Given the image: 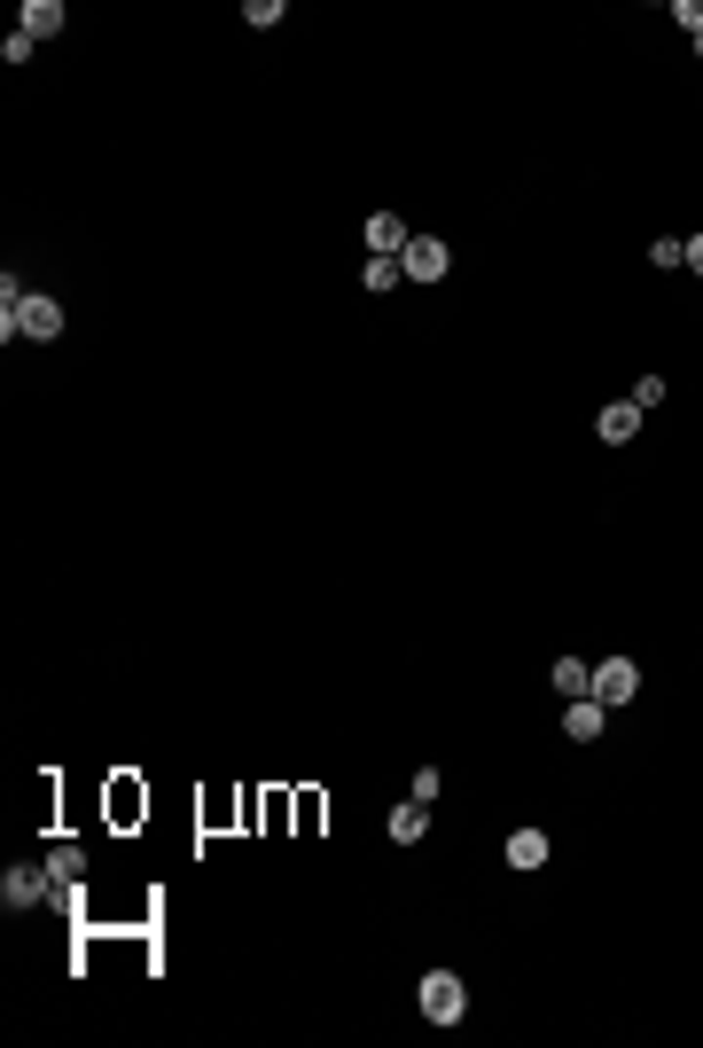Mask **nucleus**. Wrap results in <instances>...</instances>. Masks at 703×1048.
I'll use <instances>...</instances> for the list:
<instances>
[{"label": "nucleus", "mask_w": 703, "mask_h": 1048, "mask_svg": "<svg viewBox=\"0 0 703 1048\" xmlns=\"http://www.w3.org/2000/svg\"><path fill=\"white\" fill-rule=\"evenodd\" d=\"M594 430H602V447H626L634 430H641V407H634V399H618V407H602V415H594Z\"/></svg>", "instance_id": "0eeeda50"}, {"label": "nucleus", "mask_w": 703, "mask_h": 1048, "mask_svg": "<svg viewBox=\"0 0 703 1048\" xmlns=\"http://www.w3.org/2000/svg\"><path fill=\"white\" fill-rule=\"evenodd\" d=\"M695 63H703V32H695Z\"/></svg>", "instance_id": "4be33fe9"}, {"label": "nucleus", "mask_w": 703, "mask_h": 1048, "mask_svg": "<svg viewBox=\"0 0 703 1048\" xmlns=\"http://www.w3.org/2000/svg\"><path fill=\"white\" fill-rule=\"evenodd\" d=\"M422 837H430V806H422V799L391 806V845H422Z\"/></svg>", "instance_id": "1a4fd4ad"}, {"label": "nucleus", "mask_w": 703, "mask_h": 1048, "mask_svg": "<svg viewBox=\"0 0 703 1048\" xmlns=\"http://www.w3.org/2000/svg\"><path fill=\"white\" fill-rule=\"evenodd\" d=\"M24 32H32V40H55V32H63V0H32V9H24Z\"/></svg>", "instance_id": "ddd939ff"}, {"label": "nucleus", "mask_w": 703, "mask_h": 1048, "mask_svg": "<svg viewBox=\"0 0 703 1048\" xmlns=\"http://www.w3.org/2000/svg\"><path fill=\"white\" fill-rule=\"evenodd\" d=\"M360 282H368V290H391V282H399V258H368Z\"/></svg>", "instance_id": "f3484780"}, {"label": "nucleus", "mask_w": 703, "mask_h": 1048, "mask_svg": "<svg viewBox=\"0 0 703 1048\" xmlns=\"http://www.w3.org/2000/svg\"><path fill=\"white\" fill-rule=\"evenodd\" d=\"M634 696H641L634 657H602V665H594V705H634Z\"/></svg>", "instance_id": "20e7f679"}, {"label": "nucleus", "mask_w": 703, "mask_h": 1048, "mask_svg": "<svg viewBox=\"0 0 703 1048\" xmlns=\"http://www.w3.org/2000/svg\"><path fill=\"white\" fill-rule=\"evenodd\" d=\"M32 47H40V40H32V32H24V24H17V32H9V40H0V55H9V63H32Z\"/></svg>", "instance_id": "a211bd4d"}, {"label": "nucleus", "mask_w": 703, "mask_h": 1048, "mask_svg": "<svg viewBox=\"0 0 703 1048\" xmlns=\"http://www.w3.org/2000/svg\"><path fill=\"white\" fill-rule=\"evenodd\" d=\"M399 275H407V282H446V243H437V235H414V243L399 250Z\"/></svg>", "instance_id": "39448f33"}, {"label": "nucleus", "mask_w": 703, "mask_h": 1048, "mask_svg": "<svg viewBox=\"0 0 703 1048\" xmlns=\"http://www.w3.org/2000/svg\"><path fill=\"white\" fill-rule=\"evenodd\" d=\"M407 243H414V235H407L399 212H376V220H368V250H376V258H399Z\"/></svg>", "instance_id": "6e6552de"}, {"label": "nucleus", "mask_w": 703, "mask_h": 1048, "mask_svg": "<svg viewBox=\"0 0 703 1048\" xmlns=\"http://www.w3.org/2000/svg\"><path fill=\"white\" fill-rule=\"evenodd\" d=\"M672 24H688V40L703 32V0H680V9H672Z\"/></svg>", "instance_id": "aec40b11"}, {"label": "nucleus", "mask_w": 703, "mask_h": 1048, "mask_svg": "<svg viewBox=\"0 0 703 1048\" xmlns=\"http://www.w3.org/2000/svg\"><path fill=\"white\" fill-rule=\"evenodd\" d=\"M688 267H695V275H703V235H695V243H688Z\"/></svg>", "instance_id": "412c9836"}, {"label": "nucleus", "mask_w": 703, "mask_h": 1048, "mask_svg": "<svg viewBox=\"0 0 703 1048\" xmlns=\"http://www.w3.org/2000/svg\"><path fill=\"white\" fill-rule=\"evenodd\" d=\"M649 258H657V267H688V243H680V235H657Z\"/></svg>", "instance_id": "dca6fc26"}, {"label": "nucleus", "mask_w": 703, "mask_h": 1048, "mask_svg": "<svg viewBox=\"0 0 703 1048\" xmlns=\"http://www.w3.org/2000/svg\"><path fill=\"white\" fill-rule=\"evenodd\" d=\"M508 868H548V830H516L508 837Z\"/></svg>", "instance_id": "9d476101"}, {"label": "nucleus", "mask_w": 703, "mask_h": 1048, "mask_svg": "<svg viewBox=\"0 0 703 1048\" xmlns=\"http://www.w3.org/2000/svg\"><path fill=\"white\" fill-rule=\"evenodd\" d=\"M634 407H641V415L664 407V376H641V384H634Z\"/></svg>", "instance_id": "6ab92c4d"}, {"label": "nucleus", "mask_w": 703, "mask_h": 1048, "mask_svg": "<svg viewBox=\"0 0 703 1048\" xmlns=\"http://www.w3.org/2000/svg\"><path fill=\"white\" fill-rule=\"evenodd\" d=\"M602 720H609V705H594V696H571L563 736H571V744H594V736H602Z\"/></svg>", "instance_id": "423d86ee"}, {"label": "nucleus", "mask_w": 703, "mask_h": 1048, "mask_svg": "<svg viewBox=\"0 0 703 1048\" xmlns=\"http://www.w3.org/2000/svg\"><path fill=\"white\" fill-rule=\"evenodd\" d=\"M47 892H55V877H47V860H40V868H24V860H17L9 877H0V900H9L17 916H24V908H47Z\"/></svg>", "instance_id": "7ed1b4c3"}, {"label": "nucleus", "mask_w": 703, "mask_h": 1048, "mask_svg": "<svg viewBox=\"0 0 703 1048\" xmlns=\"http://www.w3.org/2000/svg\"><path fill=\"white\" fill-rule=\"evenodd\" d=\"M0 336L55 344V336H63V306H55V298H40V290H24V282L9 275V282H0Z\"/></svg>", "instance_id": "f257e3e1"}, {"label": "nucleus", "mask_w": 703, "mask_h": 1048, "mask_svg": "<svg viewBox=\"0 0 703 1048\" xmlns=\"http://www.w3.org/2000/svg\"><path fill=\"white\" fill-rule=\"evenodd\" d=\"M242 24L250 32H274L282 24V0H242Z\"/></svg>", "instance_id": "4468645a"}, {"label": "nucleus", "mask_w": 703, "mask_h": 1048, "mask_svg": "<svg viewBox=\"0 0 703 1048\" xmlns=\"http://www.w3.org/2000/svg\"><path fill=\"white\" fill-rule=\"evenodd\" d=\"M414 1002H422L430 1025H462V1017H469V986H462L454 971H430V979L414 986Z\"/></svg>", "instance_id": "f03ea898"}, {"label": "nucleus", "mask_w": 703, "mask_h": 1048, "mask_svg": "<svg viewBox=\"0 0 703 1048\" xmlns=\"http://www.w3.org/2000/svg\"><path fill=\"white\" fill-rule=\"evenodd\" d=\"M437 791H446V774H437V767H414V774H407V799H422V806H430Z\"/></svg>", "instance_id": "2eb2a0df"}, {"label": "nucleus", "mask_w": 703, "mask_h": 1048, "mask_svg": "<svg viewBox=\"0 0 703 1048\" xmlns=\"http://www.w3.org/2000/svg\"><path fill=\"white\" fill-rule=\"evenodd\" d=\"M47 877H55V892L78 885V877H86V853H78V845H55V853H47Z\"/></svg>", "instance_id": "f8f14e48"}, {"label": "nucleus", "mask_w": 703, "mask_h": 1048, "mask_svg": "<svg viewBox=\"0 0 703 1048\" xmlns=\"http://www.w3.org/2000/svg\"><path fill=\"white\" fill-rule=\"evenodd\" d=\"M555 688L563 696H594V665L586 657H555Z\"/></svg>", "instance_id": "9b49d317"}]
</instances>
